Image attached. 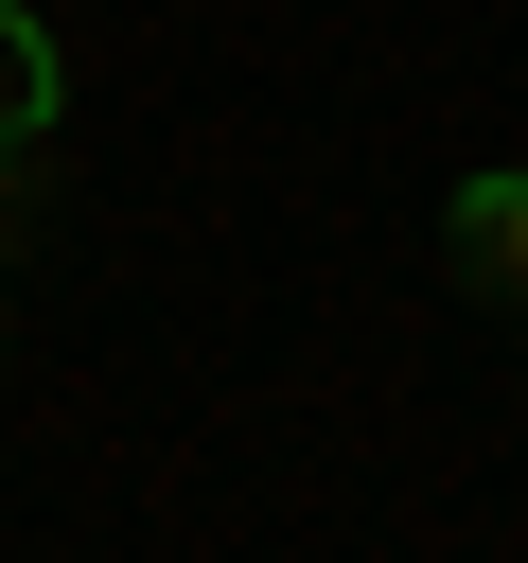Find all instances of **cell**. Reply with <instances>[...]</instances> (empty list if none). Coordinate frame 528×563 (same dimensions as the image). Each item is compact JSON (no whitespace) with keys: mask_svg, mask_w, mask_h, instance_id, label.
<instances>
[{"mask_svg":"<svg viewBox=\"0 0 528 563\" xmlns=\"http://www.w3.org/2000/svg\"><path fill=\"white\" fill-rule=\"evenodd\" d=\"M440 246H458V282H475V299H510V317H528V176H475V194L440 211Z\"/></svg>","mask_w":528,"mask_h":563,"instance_id":"1","label":"cell"},{"mask_svg":"<svg viewBox=\"0 0 528 563\" xmlns=\"http://www.w3.org/2000/svg\"><path fill=\"white\" fill-rule=\"evenodd\" d=\"M53 106H70V70H53V35L0 0V158H18V141H53Z\"/></svg>","mask_w":528,"mask_h":563,"instance_id":"2","label":"cell"}]
</instances>
